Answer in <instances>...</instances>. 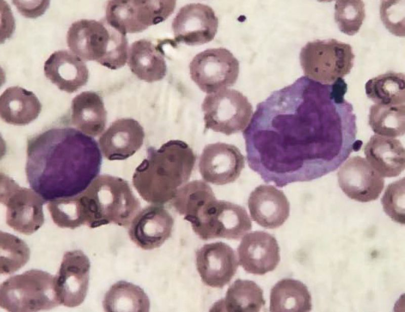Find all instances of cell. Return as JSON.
Returning <instances> with one entry per match:
<instances>
[{
	"mask_svg": "<svg viewBox=\"0 0 405 312\" xmlns=\"http://www.w3.org/2000/svg\"><path fill=\"white\" fill-rule=\"evenodd\" d=\"M101 163L96 141L73 128H51L27 141V180L46 202L84 192L97 177Z\"/></svg>",
	"mask_w": 405,
	"mask_h": 312,
	"instance_id": "cell-1",
	"label": "cell"
},
{
	"mask_svg": "<svg viewBox=\"0 0 405 312\" xmlns=\"http://www.w3.org/2000/svg\"><path fill=\"white\" fill-rule=\"evenodd\" d=\"M147 157L136 168L132 183L146 201L163 205L171 201L189 179L196 155L185 142L171 140L158 149L149 147Z\"/></svg>",
	"mask_w": 405,
	"mask_h": 312,
	"instance_id": "cell-2",
	"label": "cell"
},
{
	"mask_svg": "<svg viewBox=\"0 0 405 312\" xmlns=\"http://www.w3.org/2000/svg\"><path fill=\"white\" fill-rule=\"evenodd\" d=\"M67 43L81 59L95 61L111 70L123 67L127 60L126 34L105 19H82L73 22L67 33Z\"/></svg>",
	"mask_w": 405,
	"mask_h": 312,
	"instance_id": "cell-3",
	"label": "cell"
},
{
	"mask_svg": "<svg viewBox=\"0 0 405 312\" xmlns=\"http://www.w3.org/2000/svg\"><path fill=\"white\" fill-rule=\"evenodd\" d=\"M84 192L89 199L91 228L110 223L128 226L140 210L129 184L119 177L98 176Z\"/></svg>",
	"mask_w": 405,
	"mask_h": 312,
	"instance_id": "cell-4",
	"label": "cell"
},
{
	"mask_svg": "<svg viewBox=\"0 0 405 312\" xmlns=\"http://www.w3.org/2000/svg\"><path fill=\"white\" fill-rule=\"evenodd\" d=\"M61 304L55 276L40 270L11 276L0 285V306L8 311L47 310Z\"/></svg>",
	"mask_w": 405,
	"mask_h": 312,
	"instance_id": "cell-5",
	"label": "cell"
},
{
	"mask_svg": "<svg viewBox=\"0 0 405 312\" xmlns=\"http://www.w3.org/2000/svg\"><path fill=\"white\" fill-rule=\"evenodd\" d=\"M299 57L305 77L330 85L349 74L355 55L349 44L332 38L308 42Z\"/></svg>",
	"mask_w": 405,
	"mask_h": 312,
	"instance_id": "cell-6",
	"label": "cell"
},
{
	"mask_svg": "<svg viewBox=\"0 0 405 312\" xmlns=\"http://www.w3.org/2000/svg\"><path fill=\"white\" fill-rule=\"evenodd\" d=\"M205 128L226 135L243 131L253 116L251 103L242 93L224 89L210 93L201 105Z\"/></svg>",
	"mask_w": 405,
	"mask_h": 312,
	"instance_id": "cell-7",
	"label": "cell"
},
{
	"mask_svg": "<svg viewBox=\"0 0 405 312\" xmlns=\"http://www.w3.org/2000/svg\"><path fill=\"white\" fill-rule=\"evenodd\" d=\"M0 201L6 206V224L25 235L36 232L44 223L43 205L46 201L32 189L22 187L1 173Z\"/></svg>",
	"mask_w": 405,
	"mask_h": 312,
	"instance_id": "cell-8",
	"label": "cell"
},
{
	"mask_svg": "<svg viewBox=\"0 0 405 312\" xmlns=\"http://www.w3.org/2000/svg\"><path fill=\"white\" fill-rule=\"evenodd\" d=\"M175 6L174 0L109 1L105 20L125 34L137 33L166 20Z\"/></svg>",
	"mask_w": 405,
	"mask_h": 312,
	"instance_id": "cell-9",
	"label": "cell"
},
{
	"mask_svg": "<svg viewBox=\"0 0 405 312\" xmlns=\"http://www.w3.org/2000/svg\"><path fill=\"white\" fill-rule=\"evenodd\" d=\"M191 79L208 94L235 83L239 74L237 59L224 47L207 49L197 54L189 64Z\"/></svg>",
	"mask_w": 405,
	"mask_h": 312,
	"instance_id": "cell-10",
	"label": "cell"
},
{
	"mask_svg": "<svg viewBox=\"0 0 405 312\" xmlns=\"http://www.w3.org/2000/svg\"><path fill=\"white\" fill-rule=\"evenodd\" d=\"M245 158L234 145L216 142L207 145L200 155L198 168L207 182L223 185L234 182L245 168Z\"/></svg>",
	"mask_w": 405,
	"mask_h": 312,
	"instance_id": "cell-11",
	"label": "cell"
},
{
	"mask_svg": "<svg viewBox=\"0 0 405 312\" xmlns=\"http://www.w3.org/2000/svg\"><path fill=\"white\" fill-rule=\"evenodd\" d=\"M172 26L175 42L200 45L214 39L217 31L218 19L210 6L192 3L180 9Z\"/></svg>",
	"mask_w": 405,
	"mask_h": 312,
	"instance_id": "cell-12",
	"label": "cell"
},
{
	"mask_svg": "<svg viewBox=\"0 0 405 312\" xmlns=\"http://www.w3.org/2000/svg\"><path fill=\"white\" fill-rule=\"evenodd\" d=\"M90 263L80 250L66 252L55 275L56 285L61 304L74 307L81 304L87 294Z\"/></svg>",
	"mask_w": 405,
	"mask_h": 312,
	"instance_id": "cell-13",
	"label": "cell"
},
{
	"mask_svg": "<svg viewBox=\"0 0 405 312\" xmlns=\"http://www.w3.org/2000/svg\"><path fill=\"white\" fill-rule=\"evenodd\" d=\"M339 185L350 199L367 202L378 199L384 186L383 178L364 158H349L340 168Z\"/></svg>",
	"mask_w": 405,
	"mask_h": 312,
	"instance_id": "cell-14",
	"label": "cell"
},
{
	"mask_svg": "<svg viewBox=\"0 0 405 312\" xmlns=\"http://www.w3.org/2000/svg\"><path fill=\"white\" fill-rule=\"evenodd\" d=\"M196 266L206 285L222 288L235 274L238 263L233 249L222 242L206 244L196 251Z\"/></svg>",
	"mask_w": 405,
	"mask_h": 312,
	"instance_id": "cell-15",
	"label": "cell"
},
{
	"mask_svg": "<svg viewBox=\"0 0 405 312\" xmlns=\"http://www.w3.org/2000/svg\"><path fill=\"white\" fill-rule=\"evenodd\" d=\"M174 224V219L164 207L149 205L133 218L128 234L138 247L151 250L160 247L170 237Z\"/></svg>",
	"mask_w": 405,
	"mask_h": 312,
	"instance_id": "cell-16",
	"label": "cell"
},
{
	"mask_svg": "<svg viewBox=\"0 0 405 312\" xmlns=\"http://www.w3.org/2000/svg\"><path fill=\"white\" fill-rule=\"evenodd\" d=\"M239 265L249 273L262 275L272 271L280 261L275 238L261 231L247 234L237 248Z\"/></svg>",
	"mask_w": 405,
	"mask_h": 312,
	"instance_id": "cell-17",
	"label": "cell"
},
{
	"mask_svg": "<svg viewBox=\"0 0 405 312\" xmlns=\"http://www.w3.org/2000/svg\"><path fill=\"white\" fill-rule=\"evenodd\" d=\"M145 133L142 126L132 118L115 120L99 138L104 157L108 160H124L142 146Z\"/></svg>",
	"mask_w": 405,
	"mask_h": 312,
	"instance_id": "cell-18",
	"label": "cell"
},
{
	"mask_svg": "<svg viewBox=\"0 0 405 312\" xmlns=\"http://www.w3.org/2000/svg\"><path fill=\"white\" fill-rule=\"evenodd\" d=\"M252 219L261 226L274 229L290 215V203L284 193L271 185H260L251 193L248 201Z\"/></svg>",
	"mask_w": 405,
	"mask_h": 312,
	"instance_id": "cell-19",
	"label": "cell"
},
{
	"mask_svg": "<svg viewBox=\"0 0 405 312\" xmlns=\"http://www.w3.org/2000/svg\"><path fill=\"white\" fill-rule=\"evenodd\" d=\"M44 73L60 90L68 93L78 90L87 84L89 79L86 64L67 50L52 54L45 63Z\"/></svg>",
	"mask_w": 405,
	"mask_h": 312,
	"instance_id": "cell-20",
	"label": "cell"
},
{
	"mask_svg": "<svg viewBox=\"0 0 405 312\" xmlns=\"http://www.w3.org/2000/svg\"><path fill=\"white\" fill-rule=\"evenodd\" d=\"M370 165L383 177H395L405 168V150L394 138L374 135L364 147Z\"/></svg>",
	"mask_w": 405,
	"mask_h": 312,
	"instance_id": "cell-21",
	"label": "cell"
},
{
	"mask_svg": "<svg viewBox=\"0 0 405 312\" xmlns=\"http://www.w3.org/2000/svg\"><path fill=\"white\" fill-rule=\"evenodd\" d=\"M42 106L31 91L18 86L7 88L0 97V116L6 123L17 126L27 125L35 120Z\"/></svg>",
	"mask_w": 405,
	"mask_h": 312,
	"instance_id": "cell-22",
	"label": "cell"
},
{
	"mask_svg": "<svg viewBox=\"0 0 405 312\" xmlns=\"http://www.w3.org/2000/svg\"><path fill=\"white\" fill-rule=\"evenodd\" d=\"M71 122L79 131L97 136L104 130L107 112L102 97L93 91H84L71 102Z\"/></svg>",
	"mask_w": 405,
	"mask_h": 312,
	"instance_id": "cell-23",
	"label": "cell"
},
{
	"mask_svg": "<svg viewBox=\"0 0 405 312\" xmlns=\"http://www.w3.org/2000/svg\"><path fill=\"white\" fill-rule=\"evenodd\" d=\"M128 55V66L140 80L151 83L166 76L167 65L162 52L150 41L142 39L135 41Z\"/></svg>",
	"mask_w": 405,
	"mask_h": 312,
	"instance_id": "cell-24",
	"label": "cell"
},
{
	"mask_svg": "<svg viewBox=\"0 0 405 312\" xmlns=\"http://www.w3.org/2000/svg\"><path fill=\"white\" fill-rule=\"evenodd\" d=\"M262 289L254 281L236 280L228 288L224 298L211 309L227 312H258L265 305Z\"/></svg>",
	"mask_w": 405,
	"mask_h": 312,
	"instance_id": "cell-25",
	"label": "cell"
},
{
	"mask_svg": "<svg viewBox=\"0 0 405 312\" xmlns=\"http://www.w3.org/2000/svg\"><path fill=\"white\" fill-rule=\"evenodd\" d=\"M251 229V220L244 207L218 200L212 226V239L238 240Z\"/></svg>",
	"mask_w": 405,
	"mask_h": 312,
	"instance_id": "cell-26",
	"label": "cell"
},
{
	"mask_svg": "<svg viewBox=\"0 0 405 312\" xmlns=\"http://www.w3.org/2000/svg\"><path fill=\"white\" fill-rule=\"evenodd\" d=\"M312 309L311 296L302 282L284 279L271 290L269 311L271 312H308Z\"/></svg>",
	"mask_w": 405,
	"mask_h": 312,
	"instance_id": "cell-27",
	"label": "cell"
},
{
	"mask_svg": "<svg viewBox=\"0 0 405 312\" xmlns=\"http://www.w3.org/2000/svg\"><path fill=\"white\" fill-rule=\"evenodd\" d=\"M103 306L107 312H148L150 301L139 286L119 281L113 284L105 293Z\"/></svg>",
	"mask_w": 405,
	"mask_h": 312,
	"instance_id": "cell-28",
	"label": "cell"
},
{
	"mask_svg": "<svg viewBox=\"0 0 405 312\" xmlns=\"http://www.w3.org/2000/svg\"><path fill=\"white\" fill-rule=\"evenodd\" d=\"M216 199L211 187L202 180H193L177 190L171 200L176 211L190 222L210 202Z\"/></svg>",
	"mask_w": 405,
	"mask_h": 312,
	"instance_id": "cell-29",
	"label": "cell"
},
{
	"mask_svg": "<svg viewBox=\"0 0 405 312\" xmlns=\"http://www.w3.org/2000/svg\"><path fill=\"white\" fill-rule=\"evenodd\" d=\"M404 74L388 71L369 80L366 93L376 104L398 106L405 103Z\"/></svg>",
	"mask_w": 405,
	"mask_h": 312,
	"instance_id": "cell-30",
	"label": "cell"
},
{
	"mask_svg": "<svg viewBox=\"0 0 405 312\" xmlns=\"http://www.w3.org/2000/svg\"><path fill=\"white\" fill-rule=\"evenodd\" d=\"M47 208L53 222L59 227L74 229L88 225V210L82 193L50 201Z\"/></svg>",
	"mask_w": 405,
	"mask_h": 312,
	"instance_id": "cell-31",
	"label": "cell"
},
{
	"mask_svg": "<svg viewBox=\"0 0 405 312\" xmlns=\"http://www.w3.org/2000/svg\"><path fill=\"white\" fill-rule=\"evenodd\" d=\"M369 124L377 135L394 138L405 132V106L372 105Z\"/></svg>",
	"mask_w": 405,
	"mask_h": 312,
	"instance_id": "cell-32",
	"label": "cell"
},
{
	"mask_svg": "<svg viewBox=\"0 0 405 312\" xmlns=\"http://www.w3.org/2000/svg\"><path fill=\"white\" fill-rule=\"evenodd\" d=\"M30 251L22 239L0 231V273L10 274L23 267L30 258Z\"/></svg>",
	"mask_w": 405,
	"mask_h": 312,
	"instance_id": "cell-33",
	"label": "cell"
},
{
	"mask_svg": "<svg viewBox=\"0 0 405 312\" xmlns=\"http://www.w3.org/2000/svg\"><path fill=\"white\" fill-rule=\"evenodd\" d=\"M366 17L365 7L360 0H339L335 4L334 18L340 30L348 35L358 32Z\"/></svg>",
	"mask_w": 405,
	"mask_h": 312,
	"instance_id": "cell-34",
	"label": "cell"
},
{
	"mask_svg": "<svg viewBox=\"0 0 405 312\" xmlns=\"http://www.w3.org/2000/svg\"><path fill=\"white\" fill-rule=\"evenodd\" d=\"M405 183L404 178L389 184L381 201L385 213L394 222L404 225Z\"/></svg>",
	"mask_w": 405,
	"mask_h": 312,
	"instance_id": "cell-35",
	"label": "cell"
},
{
	"mask_svg": "<svg viewBox=\"0 0 405 312\" xmlns=\"http://www.w3.org/2000/svg\"><path fill=\"white\" fill-rule=\"evenodd\" d=\"M404 1H382L380 6L381 21L393 34L404 36Z\"/></svg>",
	"mask_w": 405,
	"mask_h": 312,
	"instance_id": "cell-36",
	"label": "cell"
},
{
	"mask_svg": "<svg viewBox=\"0 0 405 312\" xmlns=\"http://www.w3.org/2000/svg\"><path fill=\"white\" fill-rule=\"evenodd\" d=\"M19 12L27 18H35L43 14L49 4V1H40L35 6H28L24 3H18V1L13 2Z\"/></svg>",
	"mask_w": 405,
	"mask_h": 312,
	"instance_id": "cell-37",
	"label": "cell"
}]
</instances>
